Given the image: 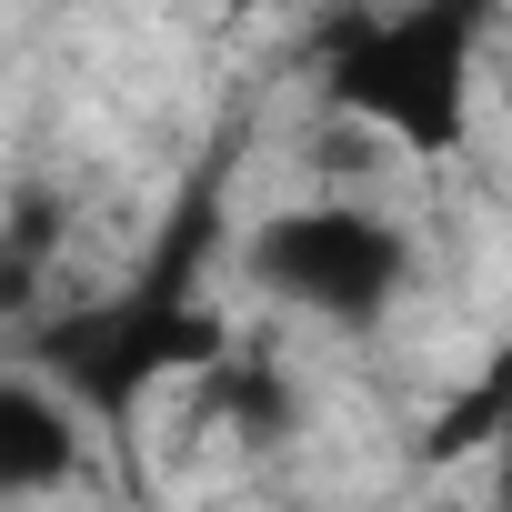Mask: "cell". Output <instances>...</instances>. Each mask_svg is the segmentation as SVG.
Returning <instances> with one entry per match:
<instances>
[{"mask_svg": "<svg viewBox=\"0 0 512 512\" xmlns=\"http://www.w3.org/2000/svg\"><path fill=\"white\" fill-rule=\"evenodd\" d=\"M231 11H241V21H251V11H292V0H231Z\"/></svg>", "mask_w": 512, "mask_h": 512, "instance_id": "cell-4", "label": "cell"}, {"mask_svg": "<svg viewBox=\"0 0 512 512\" xmlns=\"http://www.w3.org/2000/svg\"><path fill=\"white\" fill-rule=\"evenodd\" d=\"M382 161H392V151H382V121H322V131H312V171H322L332 191H372Z\"/></svg>", "mask_w": 512, "mask_h": 512, "instance_id": "cell-3", "label": "cell"}, {"mask_svg": "<svg viewBox=\"0 0 512 512\" xmlns=\"http://www.w3.org/2000/svg\"><path fill=\"white\" fill-rule=\"evenodd\" d=\"M402 272H412V241L382 211H352V201H322V211H292V221L262 231V282H282L292 302L342 312V322L382 312L402 292Z\"/></svg>", "mask_w": 512, "mask_h": 512, "instance_id": "cell-1", "label": "cell"}, {"mask_svg": "<svg viewBox=\"0 0 512 512\" xmlns=\"http://www.w3.org/2000/svg\"><path fill=\"white\" fill-rule=\"evenodd\" d=\"M81 472V432L41 382H0V502H31L61 492Z\"/></svg>", "mask_w": 512, "mask_h": 512, "instance_id": "cell-2", "label": "cell"}]
</instances>
